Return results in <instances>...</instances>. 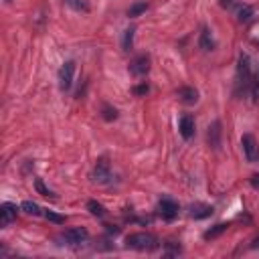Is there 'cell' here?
Here are the masks:
<instances>
[{
    "mask_svg": "<svg viewBox=\"0 0 259 259\" xmlns=\"http://www.w3.org/2000/svg\"><path fill=\"white\" fill-rule=\"evenodd\" d=\"M20 209H22L24 213H29V215H35V217L43 215V209H40L39 204H37V202H33V200H24V202L20 204Z\"/></svg>",
    "mask_w": 259,
    "mask_h": 259,
    "instance_id": "e0dca14e",
    "label": "cell"
},
{
    "mask_svg": "<svg viewBox=\"0 0 259 259\" xmlns=\"http://www.w3.org/2000/svg\"><path fill=\"white\" fill-rule=\"evenodd\" d=\"M249 182H251V186H253L255 190H259V172L251 174V179H249Z\"/></svg>",
    "mask_w": 259,
    "mask_h": 259,
    "instance_id": "83f0119b",
    "label": "cell"
},
{
    "mask_svg": "<svg viewBox=\"0 0 259 259\" xmlns=\"http://www.w3.org/2000/svg\"><path fill=\"white\" fill-rule=\"evenodd\" d=\"M6 2H12V0H6Z\"/></svg>",
    "mask_w": 259,
    "mask_h": 259,
    "instance_id": "4dcf8cb0",
    "label": "cell"
},
{
    "mask_svg": "<svg viewBox=\"0 0 259 259\" xmlns=\"http://www.w3.org/2000/svg\"><path fill=\"white\" fill-rule=\"evenodd\" d=\"M233 2H235V0H221V6L223 8H231V6H233Z\"/></svg>",
    "mask_w": 259,
    "mask_h": 259,
    "instance_id": "f1b7e54d",
    "label": "cell"
},
{
    "mask_svg": "<svg viewBox=\"0 0 259 259\" xmlns=\"http://www.w3.org/2000/svg\"><path fill=\"white\" fill-rule=\"evenodd\" d=\"M73 75H75V63L67 61L59 69V87L61 91H69L73 85Z\"/></svg>",
    "mask_w": 259,
    "mask_h": 259,
    "instance_id": "277c9868",
    "label": "cell"
},
{
    "mask_svg": "<svg viewBox=\"0 0 259 259\" xmlns=\"http://www.w3.org/2000/svg\"><path fill=\"white\" fill-rule=\"evenodd\" d=\"M148 91H150V87H148L146 81H144L142 85H136V87H134V93H136V95H146Z\"/></svg>",
    "mask_w": 259,
    "mask_h": 259,
    "instance_id": "4316f807",
    "label": "cell"
},
{
    "mask_svg": "<svg viewBox=\"0 0 259 259\" xmlns=\"http://www.w3.org/2000/svg\"><path fill=\"white\" fill-rule=\"evenodd\" d=\"M179 98H180L182 103L193 105V103L199 101V91H197L195 87H180V89H179Z\"/></svg>",
    "mask_w": 259,
    "mask_h": 259,
    "instance_id": "4fadbf2b",
    "label": "cell"
},
{
    "mask_svg": "<svg viewBox=\"0 0 259 259\" xmlns=\"http://www.w3.org/2000/svg\"><path fill=\"white\" fill-rule=\"evenodd\" d=\"M91 179H93V182H98V184L110 182V179H112V166H110V160H107V156L98 158V162H95V166H93V172H91Z\"/></svg>",
    "mask_w": 259,
    "mask_h": 259,
    "instance_id": "3957f363",
    "label": "cell"
},
{
    "mask_svg": "<svg viewBox=\"0 0 259 259\" xmlns=\"http://www.w3.org/2000/svg\"><path fill=\"white\" fill-rule=\"evenodd\" d=\"M35 188H37V193L39 195H43V197H51V199H55V195H53V190H49L47 186H45V182L40 180V179H37L35 180Z\"/></svg>",
    "mask_w": 259,
    "mask_h": 259,
    "instance_id": "44dd1931",
    "label": "cell"
},
{
    "mask_svg": "<svg viewBox=\"0 0 259 259\" xmlns=\"http://www.w3.org/2000/svg\"><path fill=\"white\" fill-rule=\"evenodd\" d=\"M251 98H253V101H259V71L251 79Z\"/></svg>",
    "mask_w": 259,
    "mask_h": 259,
    "instance_id": "603a6c76",
    "label": "cell"
},
{
    "mask_svg": "<svg viewBox=\"0 0 259 259\" xmlns=\"http://www.w3.org/2000/svg\"><path fill=\"white\" fill-rule=\"evenodd\" d=\"M182 249H180V245H174V241L166 243V255H179Z\"/></svg>",
    "mask_w": 259,
    "mask_h": 259,
    "instance_id": "d4e9b609",
    "label": "cell"
},
{
    "mask_svg": "<svg viewBox=\"0 0 259 259\" xmlns=\"http://www.w3.org/2000/svg\"><path fill=\"white\" fill-rule=\"evenodd\" d=\"M241 146H243V152H245L247 162H255L259 158V146H257V142H255V138L251 134H243Z\"/></svg>",
    "mask_w": 259,
    "mask_h": 259,
    "instance_id": "8992f818",
    "label": "cell"
},
{
    "mask_svg": "<svg viewBox=\"0 0 259 259\" xmlns=\"http://www.w3.org/2000/svg\"><path fill=\"white\" fill-rule=\"evenodd\" d=\"M158 211H160V215H162V219H164V221H174L176 217H179L180 207H179V202H174L172 199H162L158 202Z\"/></svg>",
    "mask_w": 259,
    "mask_h": 259,
    "instance_id": "5b68a950",
    "label": "cell"
},
{
    "mask_svg": "<svg viewBox=\"0 0 259 259\" xmlns=\"http://www.w3.org/2000/svg\"><path fill=\"white\" fill-rule=\"evenodd\" d=\"M213 215V207L211 204H202V202H197V204H193L190 207V217L193 219H207V217H211Z\"/></svg>",
    "mask_w": 259,
    "mask_h": 259,
    "instance_id": "7c38bea8",
    "label": "cell"
},
{
    "mask_svg": "<svg viewBox=\"0 0 259 259\" xmlns=\"http://www.w3.org/2000/svg\"><path fill=\"white\" fill-rule=\"evenodd\" d=\"M158 237L152 233H132L126 237V247L136 251H154L158 249Z\"/></svg>",
    "mask_w": 259,
    "mask_h": 259,
    "instance_id": "6da1fadb",
    "label": "cell"
},
{
    "mask_svg": "<svg viewBox=\"0 0 259 259\" xmlns=\"http://www.w3.org/2000/svg\"><path fill=\"white\" fill-rule=\"evenodd\" d=\"M179 130H180V136H182L184 140H190V138L195 136V118L188 116V114H184V116L180 118Z\"/></svg>",
    "mask_w": 259,
    "mask_h": 259,
    "instance_id": "30bf717a",
    "label": "cell"
},
{
    "mask_svg": "<svg viewBox=\"0 0 259 259\" xmlns=\"http://www.w3.org/2000/svg\"><path fill=\"white\" fill-rule=\"evenodd\" d=\"M221 136H223L221 121L217 120V121H213V124L209 126V144H211L215 150H219V148H221Z\"/></svg>",
    "mask_w": 259,
    "mask_h": 259,
    "instance_id": "8fae6325",
    "label": "cell"
},
{
    "mask_svg": "<svg viewBox=\"0 0 259 259\" xmlns=\"http://www.w3.org/2000/svg\"><path fill=\"white\" fill-rule=\"evenodd\" d=\"M17 213H19L17 204L2 202V207H0V227H8L12 221L17 219Z\"/></svg>",
    "mask_w": 259,
    "mask_h": 259,
    "instance_id": "9c48e42d",
    "label": "cell"
},
{
    "mask_svg": "<svg viewBox=\"0 0 259 259\" xmlns=\"http://www.w3.org/2000/svg\"><path fill=\"white\" fill-rule=\"evenodd\" d=\"M148 10V2L146 0H138V2H134L130 8H128V17H140V15H144V12Z\"/></svg>",
    "mask_w": 259,
    "mask_h": 259,
    "instance_id": "2e32d148",
    "label": "cell"
},
{
    "mask_svg": "<svg viewBox=\"0 0 259 259\" xmlns=\"http://www.w3.org/2000/svg\"><path fill=\"white\" fill-rule=\"evenodd\" d=\"M69 6H73L75 10H87V4L85 2H81V0H65Z\"/></svg>",
    "mask_w": 259,
    "mask_h": 259,
    "instance_id": "484cf974",
    "label": "cell"
},
{
    "mask_svg": "<svg viewBox=\"0 0 259 259\" xmlns=\"http://www.w3.org/2000/svg\"><path fill=\"white\" fill-rule=\"evenodd\" d=\"M249 247H251V249H259V235H257V237H253V241H251Z\"/></svg>",
    "mask_w": 259,
    "mask_h": 259,
    "instance_id": "f546056e",
    "label": "cell"
},
{
    "mask_svg": "<svg viewBox=\"0 0 259 259\" xmlns=\"http://www.w3.org/2000/svg\"><path fill=\"white\" fill-rule=\"evenodd\" d=\"M251 17H253V6H249V4H243V6L237 10V20H239V22H247Z\"/></svg>",
    "mask_w": 259,
    "mask_h": 259,
    "instance_id": "d6986e66",
    "label": "cell"
},
{
    "mask_svg": "<svg viewBox=\"0 0 259 259\" xmlns=\"http://www.w3.org/2000/svg\"><path fill=\"white\" fill-rule=\"evenodd\" d=\"M101 116H103L105 121H114V120H118V110H116V107H112V105H103Z\"/></svg>",
    "mask_w": 259,
    "mask_h": 259,
    "instance_id": "ffe728a7",
    "label": "cell"
},
{
    "mask_svg": "<svg viewBox=\"0 0 259 259\" xmlns=\"http://www.w3.org/2000/svg\"><path fill=\"white\" fill-rule=\"evenodd\" d=\"M128 69H130V73L134 77H144V75H148V71H150V55H138L136 59H132Z\"/></svg>",
    "mask_w": 259,
    "mask_h": 259,
    "instance_id": "52a82bcc",
    "label": "cell"
},
{
    "mask_svg": "<svg viewBox=\"0 0 259 259\" xmlns=\"http://www.w3.org/2000/svg\"><path fill=\"white\" fill-rule=\"evenodd\" d=\"M43 215L47 217L49 221L57 223V225H63V223H65V217H63V215H57V213H53V211H43Z\"/></svg>",
    "mask_w": 259,
    "mask_h": 259,
    "instance_id": "cb8c5ba5",
    "label": "cell"
},
{
    "mask_svg": "<svg viewBox=\"0 0 259 259\" xmlns=\"http://www.w3.org/2000/svg\"><path fill=\"white\" fill-rule=\"evenodd\" d=\"M227 229H229V223H217V225H215V227H211L209 231H204L202 237L207 239V241H209V239H217V237H221Z\"/></svg>",
    "mask_w": 259,
    "mask_h": 259,
    "instance_id": "9a60e30c",
    "label": "cell"
},
{
    "mask_svg": "<svg viewBox=\"0 0 259 259\" xmlns=\"http://www.w3.org/2000/svg\"><path fill=\"white\" fill-rule=\"evenodd\" d=\"M134 33H136V29H128L124 33V40H121V47H124V51L132 49V45H134Z\"/></svg>",
    "mask_w": 259,
    "mask_h": 259,
    "instance_id": "7402d4cb",
    "label": "cell"
},
{
    "mask_svg": "<svg viewBox=\"0 0 259 259\" xmlns=\"http://www.w3.org/2000/svg\"><path fill=\"white\" fill-rule=\"evenodd\" d=\"M251 61L249 55L241 53L239 55V63H237V83H235V93L239 95L241 91H245L247 87H251Z\"/></svg>",
    "mask_w": 259,
    "mask_h": 259,
    "instance_id": "7a4b0ae2",
    "label": "cell"
},
{
    "mask_svg": "<svg viewBox=\"0 0 259 259\" xmlns=\"http://www.w3.org/2000/svg\"><path fill=\"white\" fill-rule=\"evenodd\" d=\"M87 211L93 215V217H105V207L98 200H89L87 202Z\"/></svg>",
    "mask_w": 259,
    "mask_h": 259,
    "instance_id": "ac0fdd59",
    "label": "cell"
},
{
    "mask_svg": "<svg viewBox=\"0 0 259 259\" xmlns=\"http://www.w3.org/2000/svg\"><path fill=\"white\" fill-rule=\"evenodd\" d=\"M63 239L69 245H83L89 239V233H87V229H83V227H73L69 231H65Z\"/></svg>",
    "mask_w": 259,
    "mask_h": 259,
    "instance_id": "ba28073f",
    "label": "cell"
},
{
    "mask_svg": "<svg viewBox=\"0 0 259 259\" xmlns=\"http://www.w3.org/2000/svg\"><path fill=\"white\" fill-rule=\"evenodd\" d=\"M199 45H200V49H202V51H207V53L215 49V39H213V35H211V31H209V29H202V31H200Z\"/></svg>",
    "mask_w": 259,
    "mask_h": 259,
    "instance_id": "5bb4252c",
    "label": "cell"
}]
</instances>
